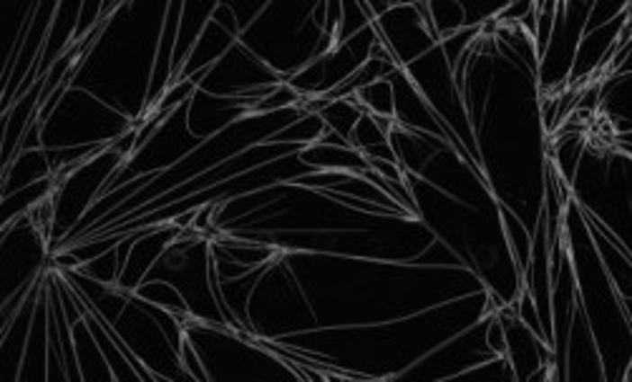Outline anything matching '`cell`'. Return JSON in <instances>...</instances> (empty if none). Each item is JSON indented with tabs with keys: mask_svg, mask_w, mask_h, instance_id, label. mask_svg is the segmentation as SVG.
Masks as SVG:
<instances>
[{
	"mask_svg": "<svg viewBox=\"0 0 632 382\" xmlns=\"http://www.w3.org/2000/svg\"><path fill=\"white\" fill-rule=\"evenodd\" d=\"M356 99L363 106V111L393 121V88H391L388 78L373 81L366 88H360L358 93H356Z\"/></svg>",
	"mask_w": 632,
	"mask_h": 382,
	"instance_id": "1",
	"label": "cell"
}]
</instances>
